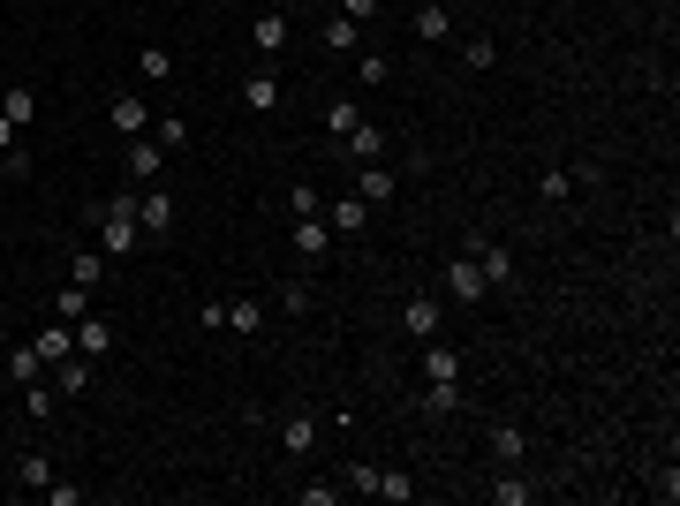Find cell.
Returning a JSON list of instances; mask_svg holds the SVG:
<instances>
[{
	"label": "cell",
	"instance_id": "8d00e7d4",
	"mask_svg": "<svg viewBox=\"0 0 680 506\" xmlns=\"http://www.w3.org/2000/svg\"><path fill=\"white\" fill-rule=\"evenodd\" d=\"M288 212H295V220H310V212H318V189L295 182V189H288Z\"/></svg>",
	"mask_w": 680,
	"mask_h": 506
},
{
	"label": "cell",
	"instance_id": "8fae6325",
	"mask_svg": "<svg viewBox=\"0 0 680 506\" xmlns=\"http://www.w3.org/2000/svg\"><path fill=\"white\" fill-rule=\"evenodd\" d=\"M136 220H144V235H167V227H174L167 189H144V197H136Z\"/></svg>",
	"mask_w": 680,
	"mask_h": 506
},
{
	"label": "cell",
	"instance_id": "f35d334b",
	"mask_svg": "<svg viewBox=\"0 0 680 506\" xmlns=\"http://www.w3.org/2000/svg\"><path fill=\"white\" fill-rule=\"evenodd\" d=\"M333 8H340L348 23H371V16H378V0H333Z\"/></svg>",
	"mask_w": 680,
	"mask_h": 506
},
{
	"label": "cell",
	"instance_id": "ac0fdd59",
	"mask_svg": "<svg viewBox=\"0 0 680 506\" xmlns=\"http://www.w3.org/2000/svg\"><path fill=\"white\" fill-rule=\"evenodd\" d=\"M53 378H61V393L76 401V393L91 386V355H61V363H53Z\"/></svg>",
	"mask_w": 680,
	"mask_h": 506
},
{
	"label": "cell",
	"instance_id": "2e32d148",
	"mask_svg": "<svg viewBox=\"0 0 680 506\" xmlns=\"http://www.w3.org/2000/svg\"><path fill=\"white\" fill-rule=\"evenodd\" d=\"M114 348V325L106 318H76V355H106Z\"/></svg>",
	"mask_w": 680,
	"mask_h": 506
},
{
	"label": "cell",
	"instance_id": "6da1fadb",
	"mask_svg": "<svg viewBox=\"0 0 680 506\" xmlns=\"http://www.w3.org/2000/svg\"><path fill=\"white\" fill-rule=\"evenodd\" d=\"M91 220H99V250H106V257H129V250H144V220H136V197L99 204Z\"/></svg>",
	"mask_w": 680,
	"mask_h": 506
},
{
	"label": "cell",
	"instance_id": "e575fe53",
	"mask_svg": "<svg viewBox=\"0 0 680 506\" xmlns=\"http://www.w3.org/2000/svg\"><path fill=\"white\" fill-rule=\"evenodd\" d=\"M356 76H363V91H378V84L393 76V61H378V53H363V61H356Z\"/></svg>",
	"mask_w": 680,
	"mask_h": 506
},
{
	"label": "cell",
	"instance_id": "3957f363",
	"mask_svg": "<svg viewBox=\"0 0 680 506\" xmlns=\"http://www.w3.org/2000/svg\"><path fill=\"white\" fill-rule=\"evenodd\" d=\"M446 295H454V303H484V295H492V287H484V272H476V257L461 250L454 265H446Z\"/></svg>",
	"mask_w": 680,
	"mask_h": 506
},
{
	"label": "cell",
	"instance_id": "277c9868",
	"mask_svg": "<svg viewBox=\"0 0 680 506\" xmlns=\"http://www.w3.org/2000/svg\"><path fill=\"white\" fill-rule=\"evenodd\" d=\"M393 189H401V182H393L386 159H363V167H356V197H363V204H386Z\"/></svg>",
	"mask_w": 680,
	"mask_h": 506
},
{
	"label": "cell",
	"instance_id": "44dd1931",
	"mask_svg": "<svg viewBox=\"0 0 680 506\" xmlns=\"http://www.w3.org/2000/svg\"><path fill=\"white\" fill-rule=\"evenodd\" d=\"M378 499H393V506H408V499H416V476H408V469H378Z\"/></svg>",
	"mask_w": 680,
	"mask_h": 506
},
{
	"label": "cell",
	"instance_id": "d4e9b609",
	"mask_svg": "<svg viewBox=\"0 0 680 506\" xmlns=\"http://www.w3.org/2000/svg\"><path fill=\"white\" fill-rule=\"evenodd\" d=\"M227 325H235L242 340H250V333H265V303H227Z\"/></svg>",
	"mask_w": 680,
	"mask_h": 506
},
{
	"label": "cell",
	"instance_id": "52a82bcc",
	"mask_svg": "<svg viewBox=\"0 0 680 506\" xmlns=\"http://www.w3.org/2000/svg\"><path fill=\"white\" fill-rule=\"evenodd\" d=\"M242 106H250V114H272V106H280V76H272V68H250V76H242Z\"/></svg>",
	"mask_w": 680,
	"mask_h": 506
},
{
	"label": "cell",
	"instance_id": "60d3db41",
	"mask_svg": "<svg viewBox=\"0 0 680 506\" xmlns=\"http://www.w3.org/2000/svg\"><path fill=\"white\" fill-rule=\"evenodd\" d=\"M8 152H16V121L0 114V159H8Z\"/></svg>",
	"mask_w": 680,
	"mask_h": 506
},
{
	"label": "cell",
	"instance_id": "d6986e66",
	"mask_svg": "<svg viewBox=\"0 0 680 506\" xmlns=\"http://www.w3.org/2000/svg\"><path fill=\"white\" fill-rule=\"evenodd\" d=\"M401 325H408L416 340H431V333H439V303H431V295H416V303L401 310Z\"/></svg>",
	"mask_w": 680,
	"mask_h": 506
},
{
	"label": "cell",
	"instance_id": "484cf974",
	"mask_svg": "<svg viewBox=\"0 0 680 506\" xmlns=\"http://www.w3.org/2000/svg\"><path fill=\"white\" fill-rule=\"evenodd\" d=\"M424 378H461V355L431 340V348H424Z\"/></svg>",
	"mask_w": 680,
	"mask_h": 506
},
{
	"label": "cell",
	"instance_id": "ffe728a7",
	"mask_svg": "<svg viewBox=\"0 0 680 506\" xmlns=\"http://www.w3.org/2000/svg\"><path fill=\"white\" fill-rule=\"evenodd\" d=\"M0 114H8V121L23 129V121L38 114V91H31V84H8V91H0Z\"/></svg>",
	"mask_w": 680,
	"mask_h": 506
},
{
	"label": "cell",
	"instance_id": "d6a6232c",
	"mask_svg": "<svg viewBox=\"0 0 680 506\" xmlns=\"http://www.w3.org/2000/svg\"><path fill=\"white\" fill-rule=\"evenodd\" d=\"M461 61H469V68H476V76H484V68H492V61H499V46H492V38H469V46H461Z\"/></svg>",
	"mask_w": 680,
	"mask_h": 506
},
{
	"label": "cell",
	"instance_id": "5b68a950",
	"mask_svg": "<svg viewBox=\"0 0 680 506\" xmlns=\"http://www.w3.org/2000/svg\"><path fill=\"white\" fill-rule=\"evenodd\" d=\"M250 46H257V53H280V46H288V8H257Z\"/></svg>",
	"mask_w": 680,
	"mask_h": 506
},
{
	"label": "cell",
	"instance_id": "ab89813d",
	"mask_svg": "<svg viewBox=\"0 0 680 506\" xmlns=\"http://www.w3.org/2000/svg\"><path fill=\"white\" fill-rule=\"evenodd\" d=\"M303 506H340V484H303Z\"/></svg>",
	"mask_w": 680,
	"mask_h": 506
},
{
	"label": "cell",
	"instance_id": "4dcf8cb0",
	"mask_svg": "<svg viewBox=\"0 0 680 506\" xmlns=\"http://www.w3.org/2000/svg\"><path fill=\"white\" fill-rule=\"evenodd\" d=\"M492 499H499V506H529V484H522V476L507 469V476H499V484H492Z\"/></svg>",
	"mask_w": 680,
	"mask_h": 506
},
{
	"label": "cell",
	"instance_id": "9a60e30c",
	"mask_svg": "<svg viewBox=\"0 0 680 506\" xmlns=\"http://www.w3.org/2000/svg\"><path fill=\"white\" fill-rule=\"evenodd\" d=\"M295 250H303V257H325V250H333V227H325L318 212H310V220H295Z\"/></svg>",
	"mask_w": 680,
	"mask_h": 506
},
{
	"label": "cell",
	"instance_id": "603a6c76",
	"mask_svg": "<svg viewBox=\"0 0 680 506\" xmlns=\"http://www.w3.org/2000/svg\"><path fill=\"white\" fill-rule=\"evenodd\" d=\"M99 272H106V250H76L68 257V280L76 287H99Z\"/></svg>",
	"mask_w": 680,
	"mask_h": 506
},
{
	"label": "cell",
	"instance_id": "9c48e42d",
	"mask_svg": "<svg viewBox=\"0 0 680 506\" xmlns=\"http://www.w3.org/2000/svg\"><path fill=\"white\" fill-rule=\"evenodd\" d=\"M484 439H492V454H499V469H514V461L529 454V431L522 423H492V431H484Z\"/></svg>",
	"mask_w": 680,
	"mask_h": 506
},
{
	"label": "cell",
	"instance_id": "74e56055",
	"mask_svg": "<svg viewBox=\"0 0 680 506\" xmlns=\"http://www.w3.org/2000/svg\"><path fill=\"white\" fill-rule=\"evenodd\" d=\"M280 310H288V318H303V310H310V287L288 280V287H280Z\"/></svg>",
	"mask_w": 680,
	"mask_h": 506
},
{
	"label": "cell",
	"instance_id": "8992f818",
	"mask_svg": "<svg viewBox=\"0 0 680 506\" xmlns=\"http://www.w3.org/2000/svg\"><path fill=\"white\" fill-rule=\"evenodd\" d=\"M340 152L356 159V167H363V159H386V129H378V121H356V129L340 136Z\"/></svg>",
	"mask_w": 680,
	"mask_h": 506
},
{
	"label": "cell",
	"instance_id": "1f68e13d",
	"mask_svg": "<svg viewBox=\"0 0 680 506\" xmlns=\"http://www.w3.org/2000/svg\"><path fill=\"white\" fill-rule=\"evenodd\" d=\"M325 46H333V53H356V23L333 16V23H325Z\"/></svg>",
	"mask_w": 680,
	"mask_h": 506
},
{
	"label": "cell",
	"instance_id": "cb8c5ba5",
	"mask_svg": "<svg viewBox=\"0 0 680 506\" xmlns=\"http://www.w3.org/2000/svg\"><path fill=\"white\" fill-rule=\"evenodd\" d=\"M16 484H23V491H46V484H53V461H46V454H23V461H16Z\"/></svg>",
	"mask_w": 680,
	"mask_h": 506
},
{
	"label": "cell",
	"instance_id": "7c38bea8",
	"mask_svg": "<svg viewBox=\"0 0 680 506\" xmlns=\"http://www.w3.org/2000/svg\"><path fill=\"white\" fill-rule=\"evenodd\" d=\"M159 167H167V152H159L152 136H129V174L136 182H159Z\"/></svg>",
	"mask_w": 680,
	"mask_h": 506
},
{
	"label": "cell",
	"instance_id": "30bf717a",
	"mask_svg": "<svg viewBox=\"0 0 680 506\" xmlns=\"http://www.w3.org/2000/svg\"><path fill=\"white\" fill-rule=\"evenodd\" d=\"M114 129L121 136H144V129H152V106L136 99V91H114Z\"/></svg>",
	"mask_w": 680,
	"mask_h": 506
},
{
	"label": "cell",
	"instance_id": "836d02e7",
	"mask_svg": "<svg viewBox=\"0 0 680 506\" xmlns=\"http://www.w3.org/2000/svg\"><path fill=\"white\" fill-rule=\"evenodd\" d=\"M537 189H544V204H567V197H575V174H560V167H552Z\"/></svg>",
	"mask_w": 680,
	"mask_h": 506
},
{
	"label": "cell",
	"instance_id": "4316f807",
	"mask_svg": "<svg viewBox=\"0 0 680 506\" xmlns=\"http://www.w3.org/2000/svg\"><path fill=\"white\" fill-rule=\"evenodd\" d=\"M38 371H46V355H38V348H16V355H8V378H16V386H31Z\"/></svg>",
	"mask_w": 680,
	"mask_h": 506
},
{
	"label": "cell",
	"instance_id": "f1b7e54d",
	"mask_svg": "<svg viewBox=\"0 0 680 506\" xmlns=\"http://www.w3.org/2000/svg\"><path fill=\"white\" fill-rule=\"evenodd\" d=\"M280 446H288V454H310V446H318V423H310V416H295L288 431H280Z\"/></svg>",
	"mask_w": 680,
	"mask_h": 506
},
{
	"label": "cell",
	"instance_id": "5bb4252c",
	"mask_svg": "<svg viewBox=\"0 0 680 506\" xmlns=\"http://www.w3.org/2000/svg\"><path fill=\"white\" fill-rule=\"evenodd\" d=\"M136 76H144V84H167V76H174V53L159 46V38H152V46H136Z\"/></svg>",
	"mask_w": 680,
	"mask_h": 506
},
{
	"label": "cell",
	"instance_id": "e0dca14e",
	"mask_svg": "<svg viewBox=\"0 0 680 506\" xmlns=\"http://www.w3.org/2000/svg\"><path fill=\"white\" fill-rule=\"evenodd\" d=\"M363 212H371V204H363L356 189H348V197H340L333 212H325V227H333V235H356V227H363Z\"/></svg>",
	"mask_w": 680,
	"mask_h": 506
},
{
	"label": "cell",
	"instance_id": "ba28073f",
	"mask_svg": "<svg viewBox=\"0 0 680 506\" xmlns=\"http://www.w3.org/2000/svg\"><path fill=\"white\" fill-rule=\"evenodd\" d=\"M408 31L424 38V46H446V38H454V16H446L439 0H424V8H416V23H408Z\"/></svg>",
	"mask_w": 680,
	"mask_h": 506
},
{
	"label": "cell",
	"instance_id": "f546056e",
	"mask_svg": "<svg viewBox=\"0 0 680 506\" xmlns=\"http://www.w3.org/2000/svg\"><path fill=\"white\" fill-rule=\"evenodd\" d=\"M53 318H61V325L91 318V287H68V295H61V310H53Z\"/></svg>",
	"mask_w": 680,
	"mask_h": 506
},
{
	"label": "cell",
	"instance_id": "d590c367",
	"mask_svg": "<svg viewBox=\"0 0 680 506\" xmlns=\"http://www.w3.org/2000/svg\"><path fill=\"white\" fill-rule=\"evenodd\" d=\"M23 416H31V423H46V416H53V393L38 386V378H31V393H23Z\"/></svg>",
	"mask_w": 680,
	"mask_h": 506
},
{
	"label": "cell",
	"instance_id": "83f0119b",
	"mask_svg": "<svg viewBox=\"0 0 680 506\" xmlns=\"http://www.w3.org/2000/svg\"><path fill=\"white\" fill-rule=\"evenodd\" d=\"M152 144H159V152H189V121H182V114H167V121H159V136H152Z\"/></svg>",
	"mask_w": 680,
	"mask_h": 506
},
{
	"label": "cell",
	"instance_id": "7402d4cb",
	"mask_svg": "<svg viewBox=\"0 0 680 506\" xmlns=\"http://www.w3.org/2000/svg\"><path fill=\"white\" fill-rule=\"evenodd\" d=\"M356 121H363V106H356V99H333V106H325V136H333V144L356 129Z\"/></svg>",
	"mask_w": 680,
	"mask_h": 506
},
{
	"label": "cell",
	"instance_id": "7a4b0ae2",
	"mask_svg": "<svg viewBox=\"0 0 680 506\" xmlns=\"http://www.w3.org/2000/svg\"><path fill=\"white\" fill-rule=\"evenodd\" d=\"M461 250L476 257V272H484V287H514V250H507V242H484V235H469Z\"/></svg>",
	"mask_w": 680,
	"mask_h": 506
},
{
	"label": "cell",
	"instance_id": "4fadbf2b",
	"mask_svg": "<svg viewBox=\"0 0 680 506\" xmlns=\"http://www.w3.org/2000/svg\"><path fill=\"white\" fill-rule=\"evenodd\" d=\"M31 348L46 355V363H61V355H76V325H61V318H53V325H38V340H31Z\"/></svg>",
	"mask_w": 680,
	"mask_h": 506
}]
</instances>
